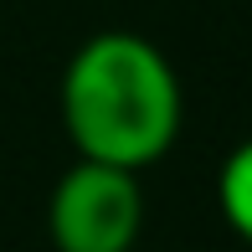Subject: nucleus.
<instances>
[{
    "mask_svg": "<svg viewBox=\"0 0 252 252\" xmlns=\"http://www.w3.org/2000/svg\"><path fill=\"white\" fill-rule=\"evenodd\" d=\"M216 206H221L226 226L252 247V139L237 144L221 159V175H216Z\"/></svg>",
    "mask_w": 252,
    "mask_h": 252,
    "instance_id": "3",
    "label": "nucleus"
},
{
    "mask_svg": "<svg viewBox=\"0 0 252 252\" xmlns=\"http://www.w3.org/2000/svg\"><path fill=\"white\" fill-rule=\"evenodd\" d=\"M180 77L139 31H98L62 72V124L83 159L139 175L180 134Z\"/></svg>",
    "mask_w": 252,
    "mask_h": 252,
    "instance_id": "1",
    "label": "nucleus"
},
{
    "mask_svg": "<svg viewBox=\"0 0 252 252\" xmlns=\"http://www.w3.org/2000/svg\"><path fill=\"white\" fill-rule=\"evenodd\" d=\"M47 226L57 252H134L144 226V190L134 170L77 159L52 190Z\"/></svg>",
    "mask_w": 252,
    "mask_h": 252,
    "instance_id": "2",
    "label": "nucleus"
}]
</instances>
